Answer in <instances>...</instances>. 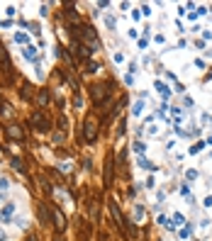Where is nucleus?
I'll use <instances>...</instances> for the list:
<instances>
[{
  "mask_svg": "<svg viewBox=\"0 0 212 241\" xmlns=\"http://www.w3.org/2000/svg\"><path fill=\"white\" fill-rule=\"evenodd\" d=\"M24 56H27V59H32L34 64H37V51H34V46H24Z\"/></svg>",
  "mask_w": 212,
  "mask_h": 241,
  "instance_id": "1",
  "label": "nucleus"
},
{
  "mask_svg": "<svg viewBox=\"0 0 212 241\" xmlns=\"http://www.w3.org/2000/svg\"><path fill=\"white\" fill-rule=\"evenodd\" d=\"M139 166H141V168H146V170H156V166H154V163H149L146 158H141V161H139Z\"/></svg>",
  "mask_w": 212,
  "mask_h": 241,
  "instance_id": "3",
  "label": "nucleus"
},
{
  "mask_svg": "<svg viewBox=\"0 0 212 241\" xmlns=\"http://www.w3.org/2000/svg\"><path fill=\"white\" fill-rule=\"evenodd\" d=\"M12 212H15V205H12V202H8V205H5V210H3V217L8 219V217L12 214Z\"/></svg>",
  "mask_w": 212,
  "mask_h": 241,
  "instance_id": "2",
  "label": "nucleus"
},
{
  "mask_svg": "<svg viewBox=\"0 0 212 241\" xmlns=\"http://www.w3.org/2000/svg\"><path fill=\"white\" fill-rule=\"evenodd\" d=\"M134 214H136V219H141V217H144V210H141L139 205H136V207H134Z\"/></svg>",
  "mask_w": 212,
  "mask_h": 241,
  "instance_id": "6",
  "label": "nucleus"
},
{
  "mask_svg": "<svg viewBox=\"0 0 212 241\" xmlns=\"http://www.w3.org/2000/svg\"><path fill=\"white\" fill-rule=\"evenodd\" d=\"M105 22H107V27H110V29H115V27H117V22H115V20H112V17H107V20H105Z\"/></svg>",
  "mask_w": 212,
  "mask_h": 241,
  "instance_id": "7",
  "label": "nucleus"
},
{
  "mask_svg": "<svg viewBox=\"0 0 212 241\" xmlns=\"http://www.w3.org/2000/svg\"><path fill=\"white\" fill-rule=\"evenodd\" d=\"M144 149H146V146H144L141 141H136V144H134V151H136V154H144Z\"/></svg>",
  "mask_w": 212,
  "mask_h": 241,
  "instance_id": "5",
  "label": "nucleus"
},
{
  "mask_svg": "<svg viewBox=\"0 0 212 241\" xmlns=\"http://www.w3.org/2000/svg\"><path fill=\"white\" fill-rule=\"evenodd\" d=\"M0 241H5V231H0Z\"/></svg>",
  "mask_w": 212,
  "mask_h": 241,
  "instance_id": "9",
  "label": "nucleus"
},
{
  "mask_svg": "<svg viewBox=\"0 0 212 241\" xmlns=\"http://www.w3.org/2000/svg\"><path fill=\"white\" fill-rule=\"evenodd\" d=\"M200 149H202V144H195V146H190V154H197Z\"/></svg>",
  "mask_w": 212,
  "mask_h": 241,
  "instance_id": "8",
  "label": "nucleus"
},
{
  "mask_svg": "<svg viewBox=\"0 0 212 241\" xmlns=\"http://www.w3.org/2000/svg\"><path fill=\"white\" fill-rule=\"evenodd\" d=\"M27 27H29V32H34V34H39V32H42V27H39L37 22H27Z\"/></svg>",
  "mask_w": 212,
  "mask_h": 241,
  "instance_id": "4",
  "label": "nucleus"
}]
</instances>
